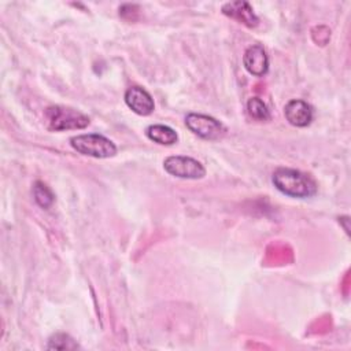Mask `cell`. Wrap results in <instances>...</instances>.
Wrapping results in <instances>:
<instances>
[{"label": "cell", "mask_w": 351, "mask_h": 351, "mask_svg": "<svg viewBox=\"0 0 351 351\" xmlns=\"http://www.w3.org/2000/svg\"><path fill=\"white\" fill-rule=\"evenodd\" d=\"M163 169L173 177L186 180H199L206 176V169L199 160L184 155L167 156L163 160Z\"/></svg>", "instance_id": "cell-5"}, {"label": "cell", "mask_w": 351, "mask_h": 351, "mask_svg": "<svg viewBox=\"0 0 351 351\" xmlns=\"http://www.w3.org/2000/svg\"><path fill=\"white\" fill-rule=\"evenodd\" d=\"M271 181L281 193L291 197L304 199L317 193V182L314 178L296 169L280 167L273 173Z\"/></svg>", "instance_id": "cell-1"}, {"label": "cell", "mask_w": 351, "mask_h": 351, "mask_svg": "<svg viewBox=\"0 0 351 351\" xmlns=\"http://www.w3.org/2000/svg\"><path fill=\"white\" fill-rule=\"evenodd\" d=\"M78 348V344L74 341L73 337H70L67 333L58 332L52 335L48 339L47 350H75Z\"/></svg>", "instance_id": "cell-13"}, {"label": "cell", "mask_w": 351, "mask_h": 351, "mask_svg": "<svg viewBox=\"0 0 351 351\" xmlns=\"http://www.w3.org/2000/svg\"><path fill=\"white\" fill-rule=\"evenodd\" d=\"M247 111H248L250 117L252 119H255V121H269L270 119V110H269V107L258 96H254V97L248 99V101H247Z\"/></svg>", "instance_id": "cell-12"}, {"label": "cell", "mask_w": 351, "mask_h": 351, "mask_svg": "<svg viewBox=\"0 0 351 351\" xmlns=\"http://www.w3.org/2000/svg\"><path fill=\"white\" fill-rule=\"evenodd\" d=\"M33 197H34V202L41 207V208H49L53 202H55V195L53 192L51 191V188L44 184L43 181H36L33 184Z\"/></svg>", "instance_id": "cell-11"}, {"label": "cell", "mask_w": 351, "mask_h": 351, "mask_svg": "<svg viewBox=\"0 0 351 351\" xmlns=\"http://www.w3.org/2000/svg\"><path fill=\"white\" fill-rule=\"evenodd\" d=\"M185 125L193 134L204 140H218L226 132L222 122L206 114L189 112L185 117Z\"/></svg>", "instance_id": "cell-4"}, {"label": "cell", "mask_w": 351, "mask_h": 351, "mask_svg": "<svg viewBox=\"0 0 351 351\" xmlns=\"http://www.w3.org/2000/svg\"><path fill=\"white\" fill-rule=\"evenodd\" d=\"M47 128L53 132L84 129L90 123V119L84 112L64 106H51L45 110Z\"/></svg>", "instance_id": "cell-2"}, {"label": "cell", "mask_w": 351, "mask_h": 351, "mask_svg": "<svg viewBox=\"0 0 351 351\" xmlns=\"http://www.w3.org/2000/svg\"><path fill=\"white\" fill-rule=\"evenodd\" d=\"M145 136L151 141L160 144V145H173L178 140L177 132L173 128H170L167 125H162V123H154V125L147 126Z\"/></svg>", "instance_id": "cell-10"}, {"label": "cell", "mask_w": 351, "mask_h": 351, "mask_svg": "<svg viewBox=\"0 0 351 351\" xmlns=\"http://www.w3.org/2000/svg\"><path fill=\"white\" fill-rule=\"evenodd\" d=\"M284 115L292 126L306 128L313 121V107L302 99H292L285 104Z\"/></svg>", "instance_id": "cell-8"}, {"label": "cell", "mask_w": 351, "mask_h": 351, "mask_svg": "<svg viewBox=\"0 0 351 351\" xmlns=\"http://www.w3.org/2000/svg\"><path fill=\"white\" fill-rule=\"evenodd\" d=\"M123 99L126 106L137 115L147 117L155 110V103L152 96L143 86H138V85L129 86L125 92Z\"/></svg>", "instance_id": "cell-6"}, {"label": "cell", "mask_w": 351, "mask_h": 351, "mask_svg": "<svg viewBox=\"0 0 351 351\" xmlns=\"http://www.w3.org/2000/svg\"><path fill=\"white\" fill-rule=\"evenodd\" d=\"M222 12L236 19L237 22L245 25L247 27H255L259 23L258 16L255 15L252 7L247 1H229L222 5Z\"/></svg>", "instance_id": "cell-9"}, {"label": "cell", "mask_w": 351, "mask_h": 351, "mask_svg": "<svg viewBox=\"0 0 351 351\" xmlns=\"http://www.w3.org/2000/svg\"><path fill=\"white\" fill-rule=\"evenodd\" d=\"M70 145L81 155L104 159L117 154V145L103 134L86 133L77 134L70 138Z\"/></svg>", "instance_id": "cell-3"}, {"label": "cell", "mask_w": 351, "mask_h": 351, "mask_svg": "<svg viewBox=\"0 0 351 351\" xmlns=\"http://www.w3.org/2000/svg\"><path fill=\"white\" fill-rule=\"evenodd\" d=\"M245 70L255 77H263L269 71V56L265 48L259 44L248 47L243 55Z\"/></svg>", "instance_id": "cell-7"}]
</instances>
